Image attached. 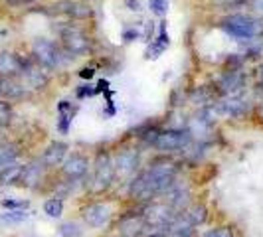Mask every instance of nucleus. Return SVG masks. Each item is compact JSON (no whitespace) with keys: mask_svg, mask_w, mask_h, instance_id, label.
<instances>
[{"mask_svg":"<svg viewBox=\"0 0 263 237\" xmlns=\"http://www.w3.org/2000/svg\"><path fill=\"white\" fill-rule=\"evenodd\" d=\"M220 26H222V30H224L228 36H232V38L236 40H253L263 32V28L253 18L243 16V14L228 16Z\"/></svg>","mask_w":263,"mask_h":237,"instance_id":"nucleus-1","label":"nucleus"},{"mask_svg":"<svg viewBox=\"0 0 263 237\" xmlns=\"http://www.w3.org/2000/svg\"><path fill=\"white\" fill-rule=\"evenodd\" d=\"M32 53H34V57H36V62H38L40 66L48 67V69H58V67H62L66 64L64 62V55L60 52V48L53 42H50V40L46 38L34 40Z\"/></svg>","mask_w":263,"mask_h":237,"instance_id":"nucleus-2","label":"nucleus"},{"mask_svg":"<svg viewBox=\"0 0 263 237\" xmlns=\"http://www.w3.org/2000/svg\"><path fill=\"white\" fill-rule=\"evenodd\" d=\"M192 141V134L186 129H171V131H158L157 139H155V148L162 150V152H172V150H180V148H186Z\"/></svg>","mask_w":263,"mask_h":237,"instance_id":"nucleus-3","label":"nucleus"},{"mask_svg":"<svg viewBox=\"0 0 263 237\" xmlns=\"http://www.w3.org/2000/svg\"><path fill=\"white\" fill-rule=\"evenodd\" d=\"M115 178V162L111 160V156L107 152H99L97 160H95V190H105L111 186Z\"/></svg>","mask_w":263,"mask_h":237,"instance_id":"nucleus-4","label":"nucleus"},{"mask_svg":"<svg viewBox=\"0 0 263 237\" xmlns=\"http://www.w3.org/2000/svg\"><path fill=\"white\" fill-rule=\"evenodd\" d=\"M62 42L69 55H81L89 50V40L79 28H64L62 30Z\"/></svg>","mask_w":263,"mask_h":237,"instance_id":"nucleus-5","label":"nucleus"},{"mask_svg":"<svg viewBox=\"0 0 263 237\" xmlns=\"http://www.w3.org/2000/svg\"><path fill=\"white\" fill-rule=\"evenodd\" d=\"M172 215H174V210L168 204H151L143 211L145 225H148V227H160V229H164L168 225Z\"/></svg>","mask_w":263,"mask_h":237,"instance_id":"nucleus-6","label":"nucleus"},{"mask_svg":"<svg viewBox=\"0 0 263 237\" xmlns=\"http://www.w3.org/2000/svg\"><path fill=\"white\" fill-rule=\"evenodd\" d=\"M50 10H44L46 14H66L71 18H89L91 16V8L83 2H76V0H60L52 6H48Z\"/></svg>","mask_w":263,"mask_h":237,"instance_id":"nucleus-7","label":"nucleus"},{"mask_svg":"<svg viewBox=\"0 0 263 237\" xmlns=\"http://www.w3.org/2000/svg\"><path fill=\"white\" fill-rule=\"evenodd\" d=\"M139 162H141V158L135 148H123V150H119L117 160H115V174L127 178L139 170Z\"/></svg>","mask_w":263,"mask_h":237,"instance_id":"nucleus-8","label":"nucleus"},{"mask_svg":"<svg viewBox=\"0 0 263 237\" xmlns=\"http://www.w3.org/2000/svg\"><path fill=\"white\" fill-rule=\"evenodd\" d=\"M194 227L196 225L190 222L188 213L180 211V213H174L172 215L168 225L164 227V231L168 233V237H192L194 235Z\"/></svg>","mask_w":263,"mask_h":237,"instance_id":"nucleus-9","label":"nucleus"},{"mask_svg":"<svg viewBox=\"0 0 263 237\" xmlns=\"http://www.w3.org/2000/svg\"><path fill=\"white\" fill-rule=\"evenodd\" d=\"M111 218V208L107 204H91L83 208V220L89 227H103Z\"/></svg>","mask_w":263,"mask_h":237,"instance_id":"nucleus-10","label":"nucleus"},{"mask_svg":"<svg viewBox=\"0 0 263 237\" xmlns=\"http://www.w3.org/2000/svg\"><path fill=\"white\" fill-rule=\"evenodd\" d=\"M20 77L24 87H32V89H42L48 83V75L42 71V66H32L30 62H24Z\"/></svg>","mask_w":263,"mask_h":237,"instance_id":"nucleus-11","label":"nucleus"},{"mask_svg":"<svg viewBox=\"0 0 263 237\" xmlns=\"http://www.w3.org/2000/svg\"><path fill=\"white\" fill-rule=\"evenodd\" d=\"M212 109H214L216 115H220V117H224V118H239L248 113V105H246L243 101L236 99V97L220 101L218 105H214Z\"/></svg>","mask_w":263,"mask_h":237,"instance_id":"nucleus-12","label":"nucleus"},{"mask_svg":"<svg viewBox=\"0 0 263 237\" xmlns=\"http://www.w3.org/2000/svg\"><path fill=\"white\" fill-rule=\"evenodd\" d=\"M89 170V160L83 156V154H71L64 162V174H66L69 180H79L83 178Z\"/></svg>","mask_w":263,"mask_h":237,"instance_id":"nucleus-13","label":"nucleus"},{"mask_svg":"<svg viewBox=\"0 0 263 237\" xmlns=\"http://www.w3.org/2000/svg\"><path fill=\"white\" fill-rule=\"evenodd\" d=\"M218 85H220V91L222 93L230 95V97H236L237 93L241 91V87H243V75L237 69H230V71H226L224 75L220 77Z\"/></svg>","mask_w":263,"mask_h":237,"instance_id":"nucleus-14","label":"nucleus"},{"mask_svg":"<svg viewBox=\"0 0 263 237\" xmlns=\"http://www.w3.org/2000/svg\"><path fill=\"white\" fill-rule=\"evenodd\" d=\"M24 62L12 52H2L0 53V75L2 77H18L22 71Z\"/></svg>","mask_w":263,"mask_h":237,"instance_id":"nucleus-15","label":"nucleus"},{"mask_svg":"<svg viewBox=\"0 0 263 237\" xmlns=\"http://www.w3.org/2000/svg\"><path fill=\"white\" fill-rule=\"evenodd\" d=\"M67 154V145L66 143H52V145L48 146L46 150H44V154H42V162H44V166L46 168H53V166H60L62 162H64V158Z\"/></svg>","mask_w":263,"mask_h":237,"instance_id":"nucleus-16","label":"nucleus"},{"mask_svg":"<svg viewBox=\"0 0 263 237\" xmlns=\"http://www.w3.org/2000/svg\"><path fill=\"white\" fill-rule=\"evenodd\" d=\"M162 196H166V204L171 206L172 210H184L186 202H188V196H190V192H188V188H184L182 184H176V182H172L171 188L162 194Z\"/></svg>","mask_w":263,"mask_h":237,"instance_id":"nucleus-17","label":"nucleus"},{"mask_svg":"<svg viewBox=\"0 0 263 237\" xmlns=\"http://www.w3.org/2000/svg\"><path fill=\"white\" fill-rule=\"evenodd\" d=\"M143 227H145L143 213H129V215H123L121 222H119V231L127 237L141 235Z\"/></svg>","mask_w":263,"mask_h":237,"instance_id":"nucleus-18","label":"nucleus"},{"mask_svg":"<svg viewBox=\"0 0 263 237\" xmlns=\"http://www.w3.org/2000/svg\"><path fill=\"white\" fill-rule=\"evenodd\" d=\"M26 87L16 77H2L0 79V97L4 99H20L24 97Z\"/></svg>","mask_w":263,"mask_h":237,"instance_id":"nucleus-19","label":"nucleus"},{"mask_svg":"<svg viewBox=\"0 0 263 237\" xmlns=\"http://www.w3.org/2000/svg\"><path fill=\"white\" fill-rule=\"evenodd\" d=\"M44 162L40 160V162H32V164H28L24 166V170H22V176H20V182L18 184L26 186V188H34V186L38 184L40 180H42V172H44Z\"/></svg>","mask_w":263,"mask_h":237,"instance_id":"nucleus-20","label":"nucleus"},{"mask_svg":"<svg viewBox=\"0 0 263 237\" xmlns=\"http://www.w3.org/2000/svg\"><path fill=\"white\" fill-rule=\"evenodd\" d=\"M58 113H60V118H58V131L62 132V134H67L69 131V123H71V118L76 115V107L71 105L69 101H62L60 105H58Z\"/></svg>","mask_w":263,"mask_h":237,"instance_id":"nucleus-21","label":"nucleus"},{"mask_svg":"<svg viewBox=\"0 0 263 237\" xmlns=\"http://www.w3.org/2000/svg\"><path fill=\"white\" fill-rule=\"evenodd\" d=\"M22 170L24 166L20 164H8L4 168H0V184L2 186H8V184H18L20 182V176H22Z\"/></svg>","mask_w":263,"mask_h":237,"instance_id":"nucleus-22","label":"nucleus"},{"mask_svg":"<svg viewBox=\"0 0 263 237\" xmlns=\"http://www.w3.org/2000/svg\"><path fill=\"white\" fill-rule=\"evenodd\" d=\"M168 42H171V40H168L166 32H164V28H162V30H160V36H158V38L153 42V46L146 50V57H148V60H157L158 53H162L164 52V48L168 46Z\"/></svg>","mask_w":263,"mask_h":237,"instance_id":"nucleus-23","label":"nucleus"},{"mask_svg":"<svg viewBox=\"0 0 263 237\" xmlns=\"http://www.w3.org/2000/svg\"><path fill=\"white\" fill-rule=\"evenodd\" d=\"M28 218H30V213L26 211V208H22V210H8L6 213H2L0 222H4V224H22V222H26Z\"/></svg>","mask_w":263,"mask_h":237,"instance_id":"nucleus-24","label":"nucleus"},{"mask_svg":"<svg viewBox=\"0 0 263 237\" xmlns=\"http://www.w3.org/2000/svg\"><path fill=\"white\" fill-rule=\"evenodd\" d=\"M64 211V202L60 198H50L44 202V213L48 218H60Z\"/></svg>","mask_w":263,"mask_h":237,"instance_id":"nucleus-25","label":"nucleus"},{"mask_svg":"<svg viewBox=\"0 0 263 237\" xmlns=\"http://www.w3.org/2000/svg\"><path fill=\"white\" fill-rule=\"evenodd\" d=\"M186 213H188L190 222L194 225H202L206 222V218H208V210H206V206H202V204H194Z\"/></svg>","mask_w":263,"mask_h":237,"instance_id":"nucleus-26","label":"nucleus"},{"mask_svg":"<svg viewBox=\"0 0 263 237\" xmlns=\"http://www.w3.org/2000/svg\"><path fill=\"white\" fill-rule=\"evenodd\" d=\"M18 156V150L14 145H0V168L12 164Z\"/></svg>","mask_w":263,"mask_h":237,"instance_id":"nucleus-27","label":"nucleus"},{"mask_svg":"<svg viewBox=\"0 0 263 237\" xmlns=\"http://www.w3.org/2000/svg\"><path fill=\"white\" fill-rule=\"evenodd\" d=\"M58 233L62 237H81L83 229L76 222H64V224L58 225Z\"/></svg>","mask_w":263,"mask_h":237,"instance_id":"nucleus-28","label":"nucleus"},{"mask_svg":"<svg viewBox=\"0 0 263 237\" xmlns=\"http://www.w3.org/2000/svg\"><path fill=\"white\" fill-rule=\"evenodd\" d=\"M148 6H151V12L157 14V16H164L168 12V0H148Z\"/></svg>","mask_w":263,"mask_h":237,"instance_id":"nucleus-29","label":"nucleus"},{"mask_svg":"<svg viewBox=\"0 0 263 237\" xmlns=\"http://www.w3.org/2000/svg\"><path fill=\"white\" fill-rule=\"evenodd\" d=\"M2 206L6 210H22L28 208V202H20V200H2Z\"/></svg>","mask_w":263,"mask_h":237,"instance_id":"nucleus-30","label":"nucleus"},{"mask_svg":"<svg viewBox=\"0 0 263 237\" xmlns=\"http://www.w3.org/2000/svg\"><path fill=\"white\" fill-rule=\"evenodd\" d=\"M206 237H236V235H234L232 227H216V229H212Z\"/></svg>","mask_w":263,"mask_h":237,"instance_id":"nucleus-31","label":"nucleus"},{"mask_svg":"<svg viewBox=\"0 0 263 237\" xmlns=\"http://www.w3.org/2000/svg\"><path fill=\"white\" fill-rule=\"evenodd\" d=\"M97 93V89H93V85H81L78 89V97H91V95H95Z\"/></svg>","mask_w":263,"mask_h":237,"instance_id":"nucleus-32","label":"nucleus"},{"mask_svg":"<svg viewBox=\"0 0 263 237\" xmlns=\"http://www.w3.org/2000/svg\"><path fill=\"white\" fill-rule=\"evenodd\" d=\"M10 6H30V4H34L36 0H6Z\"/></svg>","mask_w":263,"mask_h":237,"instance_id":"nucleus-33","label":"nucleus"},{"mask_svg":"<svg viewBox=\"0 0 263 237\" xmlns=\"http://www.w3.org/2000/svg\"><path fill=\"white\" fill-rule=\"evenodd\" d=\"M79 75H81L83 79H91L93 75H95V71L89 69V67H85V69H81V71H79Z\"/></svg>","mask_w":263,"mask_h":237,"instance_id":"nucleus-34","label":"nucleus"},{"mask_svg":"<svg viewBox=\"0 0 263 237\" xmlns=\"http://www.w3.org/2000/svg\"><path fill=\"white\" fill-rule=\"evenodd\" d=\"M127 6L131 10H141V0H127Z\"/></svg>","mask_w":263,"mask_h":237,"instance_id":"nucleus-35","label":"nucleus"},{"mask_svg":"<svg viewBox=\"0 0 263 237\" xmlns=\"http://www.w3.org/2000/svg\"><path fill=\"white\" fill-rule=\"evenodd\" d=\"M251 6H253L257 12H263V0H251Z\"/></svg>","mask_w":263,"mask_h":237,"instance_id":"nucleus-36","label":"nucleus"},{"mask_svg":"<svg viewBox=\"0 0 263 237\" xmlns=\"http://www.w3.org/2000/svg\"><path fill=\"white\" fill-rule=\"evenodd\" d=\"M135 38H139V32H125V40L127 42H133Z\"/></svg>","mask_w":263,"mask_h":237,"instance_id":"nucleus-37","label":"nucleus"},{"mask_svg":"<svg viewBox=\"0 0 263 237\" xmlns=\"http://www.w3.org/2000/svg\"><path fill=\"white\" fill-rule=\"evenodd\" d=\"M261 85H263V67H261Z\"/></svg>","mask_w":263,"mask_h":237,"instance_id":"nucleus-38","label":"nucleus"}]
</instances>
